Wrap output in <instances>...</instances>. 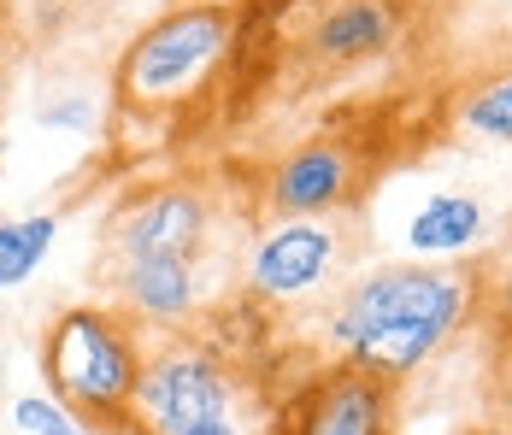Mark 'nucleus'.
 Returning <instances> with one entry per match:
<instances>
[{
	"mask_svg": "<svg viewBox=\"0 0 512 435\" xmlns=\"http://www.w3.org/2000/svg\"><path fill=\"white\" fill-rule=\"evenodd\" d=\"M489 236V206L465 189H430L407 218V247L430 265H448Z\"/></svg>",
	"mask_w": 512,
	"mask_h": 435,
	"instance_id": "9b49d317",
	"label": "nucleus"
},
{
	"mask_svg": "<svg viewBox=\"0 0 512 435\" xmlns=\"http://www.w3.org/2000/svg\"><path fill=\"white\" fill-rule=\"evenodd\" d=\"M483 283L460 265H371L330 306V347L342 365H359L383 383H407L430 365L477 312Z\"/></svg>",
	"mask_w": 512,
	"mask_h": 435,
	"instance_id": "f257e3e1",
	"label": "nucleus"
},
{
	"mask_svg": "<svg viewBox=\"0 0 512 435\" xmlns=\"http://www.w3.org/2000/svg\"><path fill=\"white\" fill-rule=\"evenodd\" d=\"M106 289H112V306L130 324L177 330L201 306V265L195 259H118Z\"/></svg>",
	"mask_w": 512,
	"mask_h": 435,
	"instance_id": "1a4fd4ad",
	"label": "nucleus"
},
{
	"mask_svg": "<svg viewBox=\"0 0 512 435\" xmlns=\"http://www.w3.org/2000/svg\"><path fill=\"white\" fill-rule=\"evenodd\" d=\"M401 388L359 371V365H330L318 371L277 418V435H395V406Z\"/></svg>",
	"mask_w": 512,
	"mask_h": 435,
	"instance_id": "423d86ee",
	"label": "nucleus"
},
{
	"mask_svg": "<svg viewBox=\"0 0 512 435\" xmlns=\"http://www.w3.org/2000/svg\"><path fill=\"white\" fill-rule=\"evenodd\" d=\"M465 435H507V430H465Z\"/></svg>",
	"mask_w": 512,
	"mask_h": 435,
	"instance_id": "412c9836",
	"label": "nucleus"
},
{
	"mask_svg": "<svg viewBox=\"0 0 512 435\" xmlns=\"http://www.w3.org/2000/svg\"><path fill=\"white\" fill-rule=\"evenodd\" d=\"M12 83H18L12 77V59L0 53V130H6V112H12Z\"/></svg>",
	"mask_w": 512,
	"mask_h": 435,
	"instance_id": "a211bd4d",
	"label": "nucleus"
},
{
	"mask_svg": "<svg viewBox=\"0 0 512 435\" xmlns=\"http://www.w3.org/2000/svg\"><path fill=\"white\" fill-rule=\"evenodd\" d=\"M236 400L224 359H212L201 341L159 336L142 347V377H136V430L142 435H177L201 418H224Z\"/></svg>",
	"mask_w": 512,
	"mask_h": 435,
	"instance_id": "39448f33",
	"label": "nucleus"
},
{
	"mask_svg": "<svg viewBox=\"0 0 512 435\" xmlns=\"http://www.w3.org/2000/svg\"><path fill=\"white\" fill-rule=\"evenodd\" d=\"M454 130L471 136V142L512 147V65L483 77L477 89H465L460 106H454Z\"/></svg>",
	"mask_w": 512,
	"mask_h": 435,
	"instance_id": "ddd939ff",
	"label": "nucleus"
},
{
	"mask_svg": "<svg viewBox=\"0 0 512 435\" xmlns=\"http://www.w3.org/2000/svg\"><path fill=\"white\" fill-rule=\"evenodd\" d=\"M95 118H101L95 95H59L36 106V124H48V130H95Z\"/></svg>",
	"mask_w": 512,
	"mask_h": 435,
	"instance_id": "2eb2a0df",
	"label": "nucleus"
},
{
	"mask_svg": "<svg viewBox=\"0 0 512 435\" xmlns=\"http://www.w3.org/2000/svg\"><path fill=\"white\" fill-rule=\"evenodd\" d=\"M42 435H95L83 418H65V424H53V430H42Z\"/></svg>",
	"mask_w": 512,
	"mask_h": 435,
	"instance_id": "aec40b11",
	"label": "nucleus"
},
{
	"mask_svg": "<svg viewBox=\"0 0 512 435\" xmlns=\"http://www.w3.org/2000/svg\"><path fill=\"white\" fill-rule=\"evenodd\" d=\"M236 36H242V12L230 0L165 6L118 53V77H112L118 100L130 112H148V118L189 106L195 95H206L218 65L236 53Z\"/></svg>",
	"mask_w": 512,
	"mask_h": 435,
	"instance_id": "7ed1b4c3",
	"label": "nucleus"
},
{
	"mask_svg": "<svg viewBox=\"0 0 512 435\" xmlns=\"http://www.w3.org/2000/svg\"><path fill=\"white\" fill-rule=\"evenodd\" d=\"M359 189V159L348 142H307L295 147L277 171H271V183H265V206H271V218H330V212H342Z\"/></svg>",
	"mask_w": 512,
	"mask_h": 435,
	"instance_id": "6e6552de",
	"label": "nucleus"
},
{
	"mask_svg": "<svg viewBox=\"0 0 512 435\" xmlns=\"http://www.w3.org/2000/svg\"><path fill=\"white\" fill-rule=\"evenodd\" d=\"M206 242H212V206L189 183L136 194L112 224L118 259H201Z\"/></svg>",
	"mask_w": 512,
	"mask_h": 435,
	"instance_id": "0eeeda50",
	"label": "nucleus"
},
{
	"mask_svg": "<svg viewBox=\"0 0 512 435\" xmlns=\"http://www.w3.org/2000/svg\"><path fill=\"white\" fill-rule=\"evenodd\" d=\"M12 6H36V12H59V6H95V0H12Z\"/></svg>",
	"mask_w": 512,
	"mask_h": 435,
	"instance_id": "6ab92c4d",
	"label": "nucleus"
},
{
	"mask_svg": "<svg viewBox=\"0 0 512 435\" xmlns=\"http://www.w3.org/2000/svg\"><path fill=\"white\" fill-rule=\"evenodd\" d=\"M42 377L48 394H59L95 435H136L142 336L118 306L106 300L59 306L42 330Z\"/></svg>",
	"mask_w": 512,
	"mask_h": 435,
	"instance_id": "f03ea898",
	"label": "nucleus"
},
{
	"mask_svg": "<svg viewBox=\"0 0 512 435\" xmlns=\"http://www.w3.org/2000/svg\"><path fill=\"white\" fill-rule=\"evenodd\" d=\"M59 242V218L53 212H30V218H0V294L6 289H24L42 259Z\"/></svg>",
	"mask_w": 512,
	"mask_h": 435,
	"instance_id": "f8f14e48",
	"label": "nucleus"
},
{
	"mask_svg": "<svg viewBox=\"0 0 512 435\" xmlns=\"http://www.w3.org/2000/svg\"><path fill=\"white\" fill-rule=\"evenodd\" d=\"M136 435H142V430H136Z\"/></svg>",
	"mask_w": 512,
	"mask_h": 435,
	"instance_id": "4be33fe9",
	"label": "nucleus"
},
{
	"mask_svg": "<svg viewBox=\"0 0 512 435\" xmlns=\"http://www.w3.org/2000/svg\"><path fill=\"white\" fill-rule=\"evenodd\" d=\"M477 283L489 289V318H495V324H512V253L489 271V277H477Z\"/></svg>",
	"mask_w": 512,
	"mask_h": 435,
	"instance_id": "dca6fc26",
	"label": "nucleus"
},
{
	"mask_svg": "<svg viewBox=\"0 0 512 435\" xmlns=\"http://www.w3.org/2000/svg\"><path fill=\"white\" fill-rule=\"evenodd\" d=\"M401 36V6L395 0H330L312 24V53L324 65H359L395 48Z\"/></svg>",
	"mask_w": 512,
	"mask_h": 435,
	"instance_id": "9d476101",
	"label": "nucleus"
},
{
	"mask_svg": "<svg viewBox=\"0 0 512 435\" xmlns=\"http://www.w3.org/2000/svg\"><path fill=\"white\" fill-rule=\"evenodd\" d=\"M65 418H77V412H71L59 394H48V388H42V394H18V400H12V424H18L24 435H42V430H53V424H65Z\"/></svg>",
	"mask_w": 512,
	"mask_h": 435,
	"instance_id": "4468645a",
	"label": "nucleus"
},
{
	"mask_svg": "<svg viewBox=\"0 0 512 435\" xmlns=\"http://www.w3.org/2000/svg\"><path fill=\"white\" fill-rule=\"evenodd\" d=\"M177 435H242V424L224 412V418H201V424H189V430H177Z\"/></svg>",
	"mask_w": 512,
	"mask_h": 435,
	"instance_id": "f3484780",
	"label": "nucleus"
},
{
	"mask_svg": "<svg viewBox=\"0 0 512 435\" xmlns=\"http://www.w3.org/2000/svg\"><path fill=\"white\" fill-rule=\"evenodd\" d=\"M348 265V230L342 218H271L248 247L242 283L265 306H307L330 289Z\"/></svg>",
	"mask_w": 512,
	"mask_h": 435,
	"instance_id": "20e7f679",
	"label": "nucleus"
}]
</instances>
